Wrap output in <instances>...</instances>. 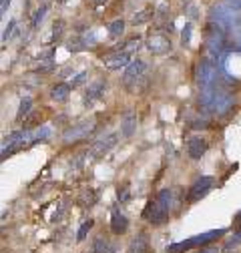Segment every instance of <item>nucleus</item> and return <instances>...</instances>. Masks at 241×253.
Segmentation results:
<instances>
[{"mask_svg":"<svg viewBox=\"0 0 241 253\" xmlns=\"http://www.w3.org/2000/svg\"><path fill=\"white\" fill-rule=\"evenodd\" d=\"M84 253H95V249H93V251H84Z\"/></svg>","mask_w":241,"mask_h":253,"instance_id":"40","label":"nucleus"},{"mask_svg":"<svg viewBox=\"0 0 241 253\" xmlns=\"http://www.w3.org/2000/svg\"><path fill=\"white\" fill-rule=\"evenodd\" d=\"M14 26H16V20H10V22H8L6 26H4V33H2V44H6V41H8V37L12 35Z\"/></svg>","mask_w":241,"mask_h":253,"instance_id":"31","label":"nucleus"},{"mask_svg":"<svg viewBox=\"0 0 241 253\" xmlns=\"http://www.w3.org/2000/svg\"><path fill=\"white\" fill-rule=\"evenodd\" d=\"M233 41H235V44H237V50L241 52V26H237V28L233 30Z\"/></svg>","mask_w":241,"mask_h":253,"instance_id":"33","label":"nucleus"},{"mask_svg":"<svg viewBox=\"0 0 241 253\" xmlns=\"http://www.w3.org/2000/svg\"><path fill=\"white\" fill-rule=\"evenodd\" d=\"M153 14H155V10H153V8H151V6H149V8H145V10H141L139 14H135L131 22H133L135 26H137V24H143V22H147V20H149L151 16H153Z\"/></svg>","mask_w":241,"mask_h":253,"instance_id":"22","label":"nucleus"},{"mask_svg":"<svg viewBox=\"0 0 241 253\" xmlns=\"http://www.w3.org/2000/svg\"><path fill=\"white\" fill-rule=\"evenodd\" d=\"M109 251V243H107V239L101 235V237H97V241H95V253H107Z\"/></svg>","mask_w":241,"mask_h":253,"instance_id":"28","label":"nucleus"},{"mask_svg":"<svg viewBox=\"0 0 241 253\" xmlns=\"http://www.w3.org/2000/svg\"><path fill=\"white\" fill-rule=\"evenodd\" d=\"M199 253H219V251H217V247H201Z\"/></svg>","mask_w":241,"mask_h":253,"instance_id":"36","label":"nucleus"},{"mask_svg":"<svg viewBox=\"0 0 241 253\" xmlns=\"http://www.w3.org/2000/svg\"><path fill=\"white\" fill-rule=\"evenodd\" d=\"M205 46H207V52L211 56V60L213 58H219L221 50H223V30L221 28H211L209 35L205 39Z\"/></svg>","mask_w":241,"mask_h":253,"instance_id":"8","label":"nucleus"},{"mask_svg":"<svg viewBox=\"0 0 241 253\" xmlns=\"http://www.w3.org/2000/svg\"><path fill=\"white\" fill-rule=\"evenodd\" d=\"M129 229V219L120 213L117 207L111 211V231L115 235H120V233H125Z\"/></svg>","mask_w":241,"mask_h":253,"instance_id":"14","label":"nucleus"},{"mask_svg":"<svg viewBox=\"0 0 241 253\" xmlns=\"http://www.w3.org/2000/svg\"><path fill=\"white\" fill-rule=\"evenodd\" d=\"M63 26H65V22H63V20H56V22L52 24V41L63 35Z\"/></svg>","mask_w":241,"mask_h":253,"instance_id":"32","label":"nucleus"},{"mask_svg":"<svg viewBox=\"0 0 241 253\" xmlns=\"http://www.w3.org/2000/svg\"><path fill=\"white\" fill-rule=\"evenodd\" d=\"M95 119H88V121H82L79 125H73L71 129L63 135V141L65 143H73V141H80V139H86L90 133L95 131Z\"/></svg>","mask_w":241,"mask_h":253,"instance_id":"5","label":"nucleus"},{"mask_svg":"<svg viewBox=\"0 0 241 253\" xmlns=\"http://www.w3.org/2000/svg\"><path fill=\"white\" fill-rule=\"evenodd\" d=\"M175 205V191L173 189H163L157 193V197L153 201H149V205L143 211V217L153 225H159L169 217L171 209Z\"/></svg>","mask_w":241,"mask_h":253,"instance_id":"1","label":"nucleus"},{"mask_svg":"<svg viewBox=\"0 0 241 253\" xmlns=\"http://www.w3.org/2000/svg\"><path fill=\"white\" fill-rule=\"evenodd\" d=\"M209 18H211V24L213 26L217 24V28L227 30V28H237V24L241 22V12L233 10L231 6H227L223 2V4H217V6L211 8Z\"/></svg>","mask_w":241,"mask_h":253,"instance_id":"3","label":"nucleus"},{"mask_svg":"<svg viewBox=\"0 0 241 253\" xmlns=\"http://www.w3.org/2000/svg\"><path fill=\"white\" fill-rule=\"evenodd\" d=\"M117 139H119V135H117V133H111V135H107V137L99 139L93 147H90V155H93V157H103L105 153H109V151L117 145Z\"/></svg>","mask_w":241,"mask_h":253,"instance_id":"12","label":"nucleus"},{"mask_svg":"<svg viewBox=\"0 0 241 253\" xmlns=\"http://www.w3.org/2000/svg\"><path fill=\"white\" fill-rule=\"evenodd\" d=\"M90 227H93V219H86L84 223L80 225L79 233H77V241H84V239H86V233L90 231Z\"/></svg>","mask_w":241,"mask_h":253,"instance_id":"26","label":"nucleus"},{"mask_svg":"<svg viewBox=\"0 0 241 253\" xmlns=\"http://www.w3.org/2000/svg\"><path fill=\"white\" fill-rule=\"evenodd\" d=\"M147 249H149V239H147L145 233H139L133 239V243L129 247V253H147Z\"/></svg>","mask_w":241,"mask_h":253,"instance_id":"19","label":"nucleus"},{"mask_svg":"<svg viewBox=\"0 0 241 253\" xmlns=\"http://www.w3.org/2000/svg\"><path fill=\"white\" fill-rule=\"evenodd\" d=\"M50 97H52V101H56V103H67V101H69V97H71V84L60 83V84L52 86Z\"/></svg>","mask_w":241,"mask_h":253,"instance_id":"17","label":"nucleus"},{"mask_svg":"<svg viewBox=\"0 0 241 253\" xmlns=\"http://www.w3.org/2000/svg\"><path fill=\"white\" fill-rule=\"evenodd\" d=\"M139 37L137 39H131L127 42V48L123 50H117V52H111L107 56H103V62H105V67L107 69H120V67H129L131 62H133V54L135 50L139 48Z\"/></svg>","mask_w":241,"mask_h":253,"instance_id":"4","label":"nucleus"},{"mask_svg":"<svg viewBox=\"0 0 241 253\" xmlns=\"http://www.w3.org/2000/svg\"><path fill=\"white\" fill-rule=\"evenodd\" d=\"M129 197H131L129 185H119V189H117V199H119V201H127Z\"/></svg>","mask_w":241,"mask_h":253,"instance_id":"29","label":"nucleus"},{"mask_svg":"<svg viewBox=\"0 0 241 253\" xmlns=\"http://www.w3.org/2000/svg\"><path fill=\"white\" fill-rule=\"evenodd\" d=\"M125 33V22L123 20H113L109 24V37L111 39H119V37H123Z\"/></svg>","mask_w":241,"mask_h":253,"instance_id":"21","label":"nucleus"},{"mask_svg":"<svg viewBox=\"0 0 241 253\" xmlns=\"http://www.w3.org/2000/svg\"><path fill=\"white\" fill-rule=\"evenodd\" d=\"M8 4H10V0H2V2H0V10H2V14L8 10Z\"/></svg>","mask_w":241,"mask_h":253,"instance_id":"37","label":"nucleus"},{"mask_svg":"<svg viewBox=\"0 0 241 253\" xmlns=\"http://www.w3.org/2000/svg\"><path fill=\"white\" fill-rule=\"evenodd\" d=\"M30 107H33V99L24 97V99L20 101V107H18V113H16V121H22V117L30 113Z\"/></svg>","mask_w":241,"mask_h":253,"instance_id":"23","label":"nucleus"},{"mask_svg":"<svg viewBox=\"0 0 241 253\" xmlns=\"http://www.w3.org/2000/svg\"><path fill=\"white\" fill-rule=\"evenodd\" d=\"M215 79H217V71H215L213 60H201L199 69H197V84H199V88L215 84Z\"/></svg>","mask_w":241,"mask_h":253,"instance_id":"7","label":"nucleus"},{"mask_svg":"<svg viewBox=\"0 0 241 253\" xmlns=\"http://www.w3.org/2000/svg\"><path fill=\"white\" fill-rule=\"evenodd\" d=\"M231 107H233V97H231V92H227L225 88H217L213 101H211L209 111H211V113H215V115H225Z\"/></svg>","mask_w":241,"mask_h":253,"instance_id":"9","label":"nucleus"},{"mask_svg":"<svg viewBox=\"0 0 241 253\" xmlns=\"http://www.w3.org/2000/svg\"><path fill=\"white\" fill-rule=\"evenodd\" d=\"M237 237H239V241H241V231H239V233H237Z\"/></svg>","mask_w":241,"mask_h":253,"instance_id":"39","label":"nucleus"},{"mask_svg":"<svg viewBox=\"0 0 241 253\" xmlns=\"http://www.w3.org/2000/svg\"><path fill=\"white\" fill-rule=\"evenodd\" d=\"M213 185H215V179H213V177H199V179L191 185V189H189V201H191V203L201 201L205 195L211 193Z\"/></svg>","mask_w":241,"mask_h":253,"instance_id":"6","label":"nucleus"},{"mask_svg":"<svg viewBox=\"0 0 241 253\" xmlns=\"http://www.w3.org/2000/svg\"><path fill=\"white\" fill-rule=\"evenodd\" d=\"M93 2H95V4H105L107 0H93Z\"/></svg>","mask_w":241,"mask_h":253,"instance_id":"38","label":"nucleus"},{"mask_svg":"<svg viewBox=\"0 0 241 253\" xmlns=\"http://www.w3.org/2000/svg\"><path fill=\"white\" fill-rule=\"evenodd\" d=\"M26 139H28V133H22V131L10 133V135L4 139V143H2V159H6L10 153H14V151H18L20 147H24Z\"/></svg>","mask_w":241,"mask_h":253,"instance_id":"11","label":"nucleus"},{"mask_svg":"<svg viewBox=\"0 0 241 253\" xmlns=\"http://www.w3.org/2000/svg\"><path fill=\"white\" fill-rule=\"evenodd\" d=\"M135 126H137V117L133 113H127L125 119H123V125H120V135H123V137H131L133 131H135Z\"/></svg>","mask_w":241,"mask_h":253,"instance_id":"18","label":"nucleus"},{"mask_svg":"<svg viewBox=\"0 0 241 253\" xmlns=\"http://www.w3.org/2000/svg\"><path fill=\"white\" fill-rule=\"evenodd\" d=\"M145 71H147V62H145V60H141V58L133 60L131 65L127 67V71H125V83L137 81L139 77H143V73H145Z\"/></svg>","mask_w":241,"mask_h":253,"instance_id":"16","label":"nucleus"},{"mask_svg":"<svg viewBox=\"0 0 241 253\" xmlns=\"http://www.w3.org/2000/svg\"><path fill=\"white\" fill-rule=\"evenodd\" d=\"M205 151H207V141L203 137H193L189 141V145H187V153H189L191 159H195V161L201 159V157L205 155Z\"/></svg>","mask_w":241,"mask_h":253,"instance_id":"15","label":"nucleus"},{"mask_svg":"<svg viewBox=\"0 0 241 253\" xmlns=\"http://www.w3.org/2000/svg\"><path fill=\"white\" fill-rule=\"evenodd\" d=\"M227 229H211V231H205V233H199V235H193L185 241H181V243H173L167 247V253H185L189 249H195V247H205L207 243L211 241H215L217 237L225 235Z\"/></svg>","mask_w":241,"mask_h":253,"instance_id":"2","label":"nucleus"},{"mask_svg":"<svg viewBox=\"0 0 241 253\" xmlns=\"http://www.w3.org/2000/svg\"><path fill=\"white\" fill-rule=\"evenodd\" d=\"M191 33H193V24L191 22H185L183 30H181V42H183V46H189L191 44Z\"/></svg>","mask_w":241,"mask_h":253,"instance_id":"24","label":"nucleus"},{"mask_svg":"<svg viewBox=\"0 0 241 253\" xmlns=\"http://www.w3.org/2000/svg\"><path fill=\"white\" fill-rule=\"evenodd\" d=\"M95 201H97V195H95L93 189H84V191L80 193V197H79V203L82 207H93Z\"/></svg>","mask_w":241,"mask_h":253,"instance_id":"20","label":"nucleus"},{"mask_svg":"<svg viewBox=\"0 0 241 253\" xmlns=\"http://www.w3.org/2000/svg\"><path fill=\"white\" fill-rule=\"evenodd\" d=\"M86 81V71H82V73H79L75 79H73V86H79L80 83H84Z\"/></svg>","mask_w":241,"mask_h":253,"instance_id":"34","label":"nucleus"},{"mask_svg":"<svg viewBox=\"0 0 241 253\" xmlns=\"http://www.w3.org/2000/svg\"><path fill=\"white\" fill-rule=\"evenodd\" d=\"M225 4H227V6H231L233 10L241 12V0H225Z\"/></svg>","mask_w":241,"mask_h":253,"instance_id":"35","label":"nucleus"},{"mask_svg":"<svg viewBox=\"0 0 241 253\" xmlns=\"http://www.w3.org/2000/svg\"><path fill=\"white\" fill-rule=\"evenodd\" d=\"M147 48L153 54H167L171 52V39L161 33H153L147 39Z\"/></svg>","mask_w":241,"mask_h":253,"instance_id":"10","label":"nucleus"},{"mask_svg":"<svg viewBox=\"0 0 241 253\" xmlns=\"http://www.w3.org/2000/svg\"><path fill=\"white\" fill-rule=\"evenodd\" d=\"M185 12H187V16H189L191 20H197V18H199V8H197V4H195V2L185 4Z\"/></svg>","mask_w":241,"mask_h":253,"instance_id":"30","label":"nucleus"},{"mask_svg":"<svg viewBox=\"0 0 241 253\" xmlns=\"http://www.w3.org/2000/svg\"><path fill=\"white\" fill-rule=\"evenodd\" d=\"M50 135H52V129H50L48 125H42L40 129L35 131V139L37 141H46V139H50Z\"/></svg>","mask_w":241,"mask_h":253,"instance_id":"25","label":"nucleus"},{"mask_svg":"<svg viewBox=\"0 0 241 253\" xmlns=\"http://www.w3.org/2000/svg\"><path fill=\"white\" fill-rule=\"evenodd\" d=\"M107 88V83L105 81H95L93 84H90L84 92V105L90 107V105H95L99 99H103V92Z\"/></svg>","mask_w":241,"mask_h":253,"instance_id":"13","label":"nucleus"},{"mask_svg":"<svg viewBox=\"0 0 241 253\" xmlns=\"http://www.w3.org/2000/svg\"><path fill=\"white\" fill-rule=\"evenodd\" d=\"M46 10H48V4H42L37 12H35V18H33V28H39V24L44 20V16H46Z\"/></svg>","mask_w":241,"mask_h":253,"instance_id":"27","label":"nucleus"}]
</instances>
